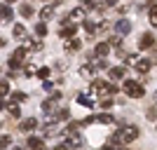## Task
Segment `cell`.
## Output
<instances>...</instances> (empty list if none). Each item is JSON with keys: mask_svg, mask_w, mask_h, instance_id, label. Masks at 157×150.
Listing matches in <instances>:
<instances>
[{"mask_svg": "<svg viewBox=\"0 0 157 150\" xmlns=\"http://www.w3.org/2000/svg\"><path fill=\"white\" fill-rule=\"evenodd\" d=\"M89 91H92L94 96H110V94L117 91V87L110 85V82H105V80H96V82H92V89Z\"/></svg>", "mask_w": 157, "mask_h": 150, "instance_id": "obj_1", "label": "cell"}, {"mask_svg": "<svg viewBox=\"0 0 157 150\" xmlns=\"http://www.w3.org/2000/svg\"><path fill=\"white\" fill-rule=\"evenodd\" d=\"M122 89H124V94L131 96V98H141L143 96V85H138V82H134V80H127Z\"/></svg>", "mask_w": 157, "mask_h": 150, "instance_id": "obj_2", "label": "cell"}, {"mask_svg": "<svg viewBox=\"0 0 157 150\" xmlns=\"http://www.w3.org/2000/svg\"><path fill=\"white\" fill-rule=\"evenodd\" d=\"M117 136L122 143H131V141H136L138 138V127H122L117 131Z\"/></svg>", "mask_w": 157, "mask_h": 150, "instance_id": "obj_3", "label": "cell"}, {"mask_svg": "<svg viewBox=\"0 0 157 150\" xmlns=\"http://www.w3.org/2000/svg\"><path fill=\"white\" fill-rule=\"evenodd\" d=\"M24 56H26V49H24V47L14 49L12 56H10V68H19V66L24 63Z\"/></svg>", "mask_w": 157, "mask_h": 150, "instance_id": "obj_4", "label": "cell"}, {"mask_svg": "<svg viewBox=\"0 0 157 150\" xmlns=\"http://www.w3.org/2000/svg\"><path fill=\"white\" fill-rule=\"evenodd\" d=\"M85 145V138L78 136V134H68V141L61 143V148H82Z\"/></svg>", "mask_w": 157, "mask_h": 150, "instance_id": "obj_5", "label": "cell"}, {"mask_svg": "<svg viewBox=\"0 0 157 150\" xmlns=\"http://www.w3.org/2000/svg\"><path fill=\"white\" fill-rule=\"evenodd\" d=\"M87 19V7H75V10H71V14H68V21H85Z\"/></svg>", "mask_w": 157, "mask_h": 150, "instance_id": "obj_6", "label": "cell"}, {"mask_svg": "<svg viewBox=\"0 0 157 150\" xmlns=\"http://www.w3.org/2000/svg\"><path fill=\"white\" fill-rule=\"evenodd\" d=\"M75 31H78V26H75V24H73V21H66V26L61 28V38H73V35H75Z\"/></svg>", "mask_w": 157, "mask_h": 150, "instance_id": "obj_7", "label": "cell"}, {"mask_svg": "<svg viewBox=\"0 0 157 150\" xmlns=\"http://www.w3.org/2000/svg\"><path fill=\"white\" fill-rule=\"evenodd\" d=\"M14 19V12L7 5H0V24H7V21Z\"/></svg>", "mask_w": 157, "mask_h": 150, "instance_id": "obj_8", "label": "cell"}, {"mask_svg": "<svg viewBox=\"0 0 157 150\" xmlns=\"http://www.w3.org/2000/svg\"><path fill=\"white\" fill-rule=\"evenodd\" d=\"M80 78H85V80H92L94 78V73H96V68H94V66L92 63H85V66H82V68H80Z\"/></svg>", "mask_w": 157, "mask_h": 150, "instance_id": "obj_9", "label": "cell"}, {"mask_svg": "<svg viewBox=\"0 0 157 150\" xmlns=\"http://www.w3.org/2000/svg\"><path fill=\"white\" fill-rule=\"evenodd\" d=\"M110 54V42H98L94 49V56H108Z\"/></svg>", "mask_w": 157, "mask_h": 150, "instance_id": "obj_10", "label": "cell"}, {"mask_svg": "<svg viewBox=\"0 0 157 150\" xmlns=\"http://www.w3.org/2000/svg\"><path fill=\"white\" fill-rule=\"evenodd\" d=\"M19 129H21V131H33V129H38V120H35V117L24 120V122L19 124Z\"/></svg>", "mask_w": 157, "mask_h": 150, "instance_id": "obj_11", "label": "cell"}, {"mask_svg": "<svg viewBox=\"0 0 157 150\" xmlns=\"http://www.w3.org/2000/svg\"><path fill=\"white\" fill-rule=\"evenodd\" d=\"M134 66H136L138 73H148V71H150V66H152V61L150 59H136V63H134Z\"/></svg>", "mask_w": 157, "mask_h": 150, "instance_id": "obj_12", "label": "cell"}, {"mask_svg": "<svg viewBox=\"0 0 157 150\" xmlns=\"http://www.w3.org/2000/svg\"><path fill=\"white\" fill-rule=\"evenodd\" d=\"M63 47H66V52H78L82 45H80V40H75V35H73V38H66V45Z\"/></svg>", "mask_w": 157, "mask_h": 150, "instance_id": "obj_13", "label": "cell"}, {"mask_svg": "<svg viewBox=\"0 0 157 150\" xmlns=\"http://www.w3.org/2000/svg\"><path fill=\"white\" fill-rule=\"evenodd\" d=\"M152 45H155V38H152L150 33H143V35H141L138 47H141V49H148V47H152Z\"/></svg>", "mask_w": 157, "mask_h": 150, "instance_id": "obj_14", "label": "cell"}, {"mask_svg": "<svg viewBox=\"0 0 157 150\" xmlns=\"http://www.w3.org/2000/svg\"><path fill=\"white\" fill-rule=\"evenodd\" d=\"M52 17H54V5H47V7L40 10V19H42V21H49Z\"/></svg>", "mask_w": 157, "mask_h": 150, "instance_id": "obj_15", "label": "cell"}, {"mask_svg": "<svg viewBox=\"0 0 157 150\" xmlns=\"http://www.w3.org/2000/svg\"><path fill=\"white\" fill-rule=\"evenodd\" d=\"M24 49H26V52H40V49H42V42H35V40H28L26 45H24Z\"/></svg>", "mask_w": 157, "mask_h": 150, "instance_id": "obj_16", "label": "cell"}, {"mask_svg": "<svg viewBox=\"0 0 157 150\" xmlns=\"http://www.w3.org/2000/svg\"><path fill=\"white\" fill-rule=\"evenodd\" d=\"M12 35H14L17 40H24V38H26V28L21 26V24H17V26L12 28Z\"/></svg>", "mask_w": 157, "mask_h": 150, "instance_id": "obj_17", "label": "cell"}, {"mask_svg": "<svg viewBox=\"0 0 157 150\" xmlns=\"http://www.w3.org/2000/svg\"><path fill=\"white\" fill-rule=\"evenodd\" d=\"M94 122H101V124H110V122H115V117H113V115H108V113H101V115H96V117H94Z\"/></svg>", "mask_w": 157, "mask_h": 150, "instance_id": "obj_18", "label": "cell"}, {"mask_svg": "<svg viewBox=\"0 0 157 150\" xmlns=\"http://www.w3.org/2000/svg\"><path fill=\"white\" fill-rule=\"evenodd\" d=\"M115 28H117L120 33H129V31H131V24H129L127 19H120L117 24H115Z\"/></svg>", "mask_w": 157, "mask_h": 150, "instance_id": "obj_19", "label": "cell"}, {"mask_svg": "<svg viewBox=\"0 0 157 150\" xmlns=\"http://www.w3.org/2000/svg\"><path fill=\"white\" fill-rule=\"evenodd\" d=\"M124 68H122V66H117V68H110V78L113 80H120V78H124Z\"/></svg>", "mask_w": 157, "mask_h": 150, "instance_id": "obj_20", "label": "cell"}, {"mask_svg": "<svg viewBox=\"0 0 157 150\" xmlns=\"http://www.w3.org/2000/svg\"><path fill=\"white\" fill-rule=\"evenodd\" d=\"M54 108H56V98H49V101L42 103V110L45 113H54Z\"/></svg>", "mask_w": 157, "mask_h": 150, "instance_id": "obj_21", "label": "cell"}, {"mask_svg": "<svg viewBox=\"0 0 157 150\" xmlns=\"http://www.w3.org/2000/svg\"><path fill=\"white\" fill-rule=\"evenodd\" d=\"M78 103H80V106H85V108H92L94 101H92V98H87L85 94H80V96H78Z\"/></svg>", "mask_w": 157, "mask_h": 150, "instance_id": "obj_22", "label": "cell"}, {"mask_svg": "<svg viewBox=\"0 0 157 150\" xmlns=\"http://www.w3.org/2000/svg\"><path fill=\"white\" fill-rule=\"evenodd\" d=\"M42 145H45V141H42V138H28V148H42Z\"/></svg>", "mask_w": 157, "mask_h": 150, "instance_id": "obj_23", "label": "cell"}, {"mask_svg": "<svg viewBox=\"0 0 157 150\" xmlns=\"http://www.w3.org/2000/svg\"><path fill=\"white\" fill-rule=\"evenodd\" d=\"M150 24H152V26H157V2H152V5H150Z\"/></svg>", "mask_w": 157, "mask_h": 150, "instance_id": "obj_24", "label": "cell"}, {"mask_svg": "<svg viewBox=\"0 0 157 150\" xmlns=\"http://www.w3.org/2000/svg\"><path fill=\"white\" fill-rule=\"evenodd\" d=\"M145 120H150V122H155V120H157V108H155V106L145 110Z\"/></svg>", "mask_w": 157, "mask_h": 150, "instance_id": "obj_25", "label": "cell"}, {"mask_svg": "<svg viewBox=\"0 0 157 150\" xmlns=\"http://www.w3.org/2000/svg\"><path fill=\"white\" fill-rule=\"evenodd\" d=\"M19 12H21V17H26V19H28V17H33V7L31 5H21Z\"/></svg>", "mask_w": 157, "mask_h": 150, "instance_id": "obj_26", "label": "cell"}, {"mask_svg": "<svg viewBox=\"0 0 157 150\" xmlns=\"http://www.w3.org/2000/svg\"><path fill=\"white\" fill-rule=\"evenodd\" d=\"M7 110H10V115H14V117H19L21 110H19V106L17 103H7Z\"/></svg>", "mask_w": 157, "mask_h": 150, "instance_id": "obj_27", "label": "cell"}, {"mask_svg": "<svg viewBox=\"0 0 157 150\" xmlns=\"http://www.w3.org/2000/svg\"><path fill=\"white\" fill-rule=\"evenodd\" d=\"M82 26H85V31L89 33V35H94V31H96V24H94V21H87V19H85V24H82Z\"/></svg>", "mask_w": 157, "mask_h": 150, "instance_id": "obj_28", "label": "cell"}, {"mask_svg": "<svg viewBox=\"0 0 157 150\" xmlns=\"http://www.w3.org/2000/svg\"><path fill=\"white\" fill-rule=\"evenodd\" d=\"M35 35H38V38H42V35H47V26H45V21L35 26Z\"/></svg>", "mask_w": 157, "mask_h": 150, "instance_id": "obj_29", "label": "cell"}, {"mask_svg": "<svg viewBox=\"0 0 157 150\" xmlns=\"http://www.w3.org/2000/svg\"><path fill=\"white\" fill-rule=\"evenodd\" d=\"M12 145V136H0V148H10Z\"/></svg>", "mask_w": 157, "mask_h": 150, "instance_id": "obj_30", "label": "cell"}, {"mask_svg": "<svg viewBox=\"0 0 157 150\" xmlns=\"http://www.w3.org/2000/svg\"><path fill=\"white\" fill-rule=\"evenodd\" d=\"M12 98H14V101H26V94H24V91H14V94H12Z\"/></svg>", "mask_w": 157, "mask_h": 150, "instance_id": "obj_31", "label": "cell"}, {"mask_svg": "<svg viewBox=\"0 0 157 150\" xmlns=\"http://www.w3.org/2000/svg\"><path fill=\"white\" fill-rule=\"evenodd\" d=\"M136 59H138L136 54H129V56H124V63L127 66H134V63H136Z\"/></svg>", "mask_w": 157, "mask_h": 150, "instance_id": "obj_32", "label": "cell"}, {"mask_svg": "<svg viewBox=\"0 0 157 150\" xmlns=\"http://www.w3.org/2000/svg\"><path fill=\"white\" fill-rule=\"evenodd\" d=\"M49 73H52L49 68H40V71H38V78H42V80H45V78H49Z\"/></svg>", "mask_w": 157, "mask_h": 150, "instance_id": "obj_33", "label": "cell"}, {"mask_svg": "<svg viewBox=\"0 0 157 150\" xmlns=\"http://www.w3.org/2000/svg\"><path fill=\"white\" fill-rule=\"evenodd\" d=\"M35 73H38V68H35L33 63H28V66H26V75L31 78V75H35Z\"/></svg>", "mask_w": 157, "mask_h": 150, "instance_id": "obj_34", "label": "cell"}, {"mask_svg": "<svg viewBox=\"0 0 157 150\" xmlns=\"http://www.w3.org/2000/svg\"><path fill=\"white\" fill-rule=\"evenodd\" d=\"M110 106H113V98H103V101H101V108H103V110H108Z\"/></svg>", "mask_w": 157, "mask_h": 150, "instance_id": "obj_35", "label": "cell"}, {"mask_svg": "<svg viewBox=\"0 0 157 150\" xmlns=\"http://www.w3.org/2000/svg\"><path fill=\"white\" fill-rule=\"evenodd\" d=\"M7 91H10V87H7V82H0V96H5Z\"/></svg>", "mask_w": 157, "mask_h": 150, "instance_id": "obj_36", "label": "cell"}, {"mask_svg": "<svg viewBox=\"0 0 157 150\" xmlns=\"http://www.w3.org/2000/svg\"><path fill=\"white\" fill-rule=\"evenodd\" d=\"M108 42H110L113 47H120V38H117V35H110V40H108Z\"/></svg>", "mask_w": 157, "mask_h": 150, "instance_id": "obj_37", "label": "cell"}, {"mask_svg": "<svg viewBox=\"0 0 157 150\" xmlns=\"http://www.w3.org/2000/svg\"><path fill=\"white\" fill-rule=\"evenodd\" d=\"M59 120H68V110H59V115H56Z\"/></svg>", "mask_w": 157, "mask_h": 150, "instance_id": "obj_38", "label": "cell"}, {"mask_svg": "<svg viewBox=\"0 0 157 150\" xmlns=\"http://www.w3.org/2000/svg\"><path fill=\"white\" fill-rule=\"evenodd\" d=\"M82 2H87V7H94V5H92V0H82Z\"/></svg>", "mask_w": 157, "mask_h": 150, "instance_id": "obj_39", "label": "cell"}, {"mask_svg": "<svg viewBox=\"0 0 157 150\" xmlns=\"http://www.w3.org/2000/svg\"><path fill=\"white\" fill-rule=\"evenodd\" d=\"M2 47H5V40H2V38H0V49H2Z\"/></svg>", "mask_w": 157, "mask_h": 150, "instance_id": "obj_40", "label": "cell"}, {"mask_svg": "<svg viewBox=\"0 0 157 150\" xmlns=\"http://www.w3.org/2000/svg\"><path fill=\"white\" fill-rule=\"evenodd\" d=\"M155 101H157V91H155Z\"/></svg>", "mask_w": 157, "mask_h": 150, "instance_id": "obj_41", "label": "cell"}, {"mask_svg": "<svg viewBox=\"0 0 157 150\" xmlns=\"http://www.w3.org/2000/svg\"><path fill=\"white\" fill-rule=\"evenodd\" d=\"M7 2H14V0H7Z\"/></svg>", "mask_w": 157, "mask_h": 150, "instance_id": "obj_42", "label": "cell"}, {"mask_svg": "<svg viewBox=\"0 0 157 150\" xmlns=\"http://www.w3.org/2000/svg\"><path fill=\"white\" fill-rule=\"evenodd\" d=\"M0 127H2V122H0Z\"/></svg>", "mask_w": 157, "mask_h": 150, "instance_id": "obj_43", "label": "cell"}]
</instances>
